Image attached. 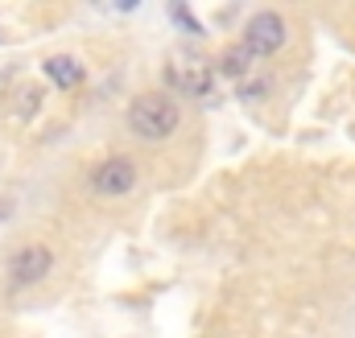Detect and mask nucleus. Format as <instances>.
<instances>
[{"mask_svg": "<svg viewBox=\"0 0 355 338\" xmlns=\"http://www.w3.org/2000/svg\"><path fill=\"white\" fill-rule=\"evenodd\" d=\"M124 124H128V132H132L137 141L162 145V141H170V136L178 132L182 107H178V99L170 95V91H145V95H137V99L128 103Z\"/></svg>", "mask_w": 355, "mask_h": 338, "instance_id": "obj_1", "label": "nucleus"}, {"mask_svg": "<svg viewBox=\"0 0 355 338\" xmlns=\"http://www.w3.org/2000/svg\"><path fill=\"white\" fill-rule=\"evenodd\" d=\"M285 37H289L285 17H281L277 8H261V12H252V17L244 21V37H240V46H244L252 58H272V54L285 46Z\"/></svg>", "mask_w": 355, "mask_h": 338, "instance_id": "obj_2", "label": "nucleus"}, {"mask_svg": "<svg viewBox=\"0 0 355 338\" xmlns=\"http://www.w3.org/2000/svg\"><path fill=\"white\" fill-rule=\"evenodd\" d=\"M54 268V252L46 244H25L21 252H12L8 260V289L21 293V289H33L37 281H46Z\"/></svg>", "mask_w": 355, "mask_h": 338, "instance_id": "obj_3", "label": "nucleus"}, {"mask_svg": "<svg viewBox=\"0 0 355 338\" xmlns=\"http://www.w3.org/2000/svg\"><path fill=\"white\" fill-rule=\"evenodd\" d=\"M137 186V161L132 157H107L91 169V190L99 198H124Z\"/></svg>", "mask_w": 355, "mask_h": 338, "instance_id": "obj_4", "label": "nucleus"}, {"mask_svg": "<svg viewBox=\"0 0 355 338\" xmlns=\"http://www.w3.org/2000/svg\"><path fill=\"white\" fill-rule=\"evenodd\" d=\"M166 83L174 87L178 95H194V99H211L215 95V79L202 66H170L166 71Z\"/></svg>", "mask_w": 355, "mask_h": 338, "instance_id": "obj_5", "label": "nucleus"}, {"mask_svg": "<svg viewBox=\"0 0 355 338\" xmlns=\"http://www.w3.org/2000/svg\"><path fill=\"white\" fill-rule=\"evenodd\" d=\"M42 75L58 87V91H75V87L87 79V71H83L79 58H71V54H50V58L42 62Z\"/></svg>", "mask_w": 355, "mask_h": 338, "instance_id": "obj_6", "label": "nucleus"}, {"mask_svg": "<svg viewBox=\"0 0 355 338\" xmlns=\"http://www.w3.org/2000/svg\"><path fill=\"white\" fill-rule=\"evenodd\" d=\"M219 75H227V79H240V83H248V71H252V54L236 42V46H227L223 54H219Z\"/></svg>", "mask_w": 355, "mask_h": 338, "instance_id": "obj_7", "label": "nucleus"}, {"mask_svg": "<svg viewBox=\"0 0 355 338\" xmlns=\"http://www.w3.org/2000/svg\"><path fill=\"white\" fill-rule=\"evenodd\" d=\"M170 17H174V21L182 25V29H186V33H194V37H202V21H198V17H194V12H190L186 4H170Z\"/></svg>", "mask_w": 355, "mask_h": 338, "instance_id": "obj_8", "label": "nucleus"}, {"mask_svg": "<svg viewBox=\"0 0 355 338\" xmlns=\"http://www.w3.org/2000/svg\"><path fill=\"white\" fill-rule=\"evenodd\" d=\"M265 91H268L265 79H252V83H240V91H236V95H240V99H261Z\"/></svg>", "mask_w": 355, "mask_h": 338, "instance_id": "obj_9", "label": "nucleus"}]
</instances>
